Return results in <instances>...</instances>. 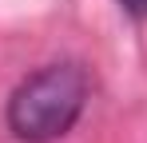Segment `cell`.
I'll return each instance as SVG.
<instances>
[{
    "instance_id": "cell-2",
    "label": "cell",
    "mask_w": 147,
    "mask_h": 143,
    "mask_svg": "<svg viewBox=\"0 0 147 143\" xmlns=\"http://www.w3.org/2000/svg\"><path fill=\"white\" fill-rule=\"evenodd\" d=\"M115 4H119L127 16H135V20H143V16H147V0H115Z\"/></svg>"
},
{
    "instance_id": "cell-1",
    "label": "cell",
    "mask_w": 147,
    "mask_h": 143,
    "mask_svg": "<svg viewBox=\"0 0 147 143\" xmlns=\"http://www.w3.org/2000/svg\"><path fill=\"white\" fill-rule=\"evenodd\" d=\"M88 103V76L76 64H48L32 72L8 99V127L24 143H52L68 135Z\"/></svg>"
}]
</instances>
